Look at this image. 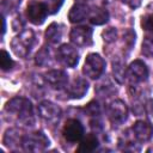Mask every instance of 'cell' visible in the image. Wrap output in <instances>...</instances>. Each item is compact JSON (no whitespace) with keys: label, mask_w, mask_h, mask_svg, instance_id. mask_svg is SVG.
Wrapping results in <instances>:
<instances>
[{"label":"cell","mask_w":153,"mask_h":153,"mask_svg":"<svg viewBox=\"0 0 153 153\" xmlns=\"http://www.w3.org/2000/svg\"><path fill=\"white\" fill-rule=\"evenodd\" d=\"M0 66L2 71H8L13 66V61L10 57V54L5 50H1V56H0Z\"/></svg>","instance_id":"21"},{"label":"cell","mask_w":153,"mask_h":153,"mask_svg":"<svg viewBox=\"0 0 153 153\" xmlns=\"http://www.w3.org/2000/svg\"><path fill=\"white\" fill-rule=\"evenodd\" d=\"M61 36H62V29L61 25L57 23H51L45 30V39L51 44L57 43L61 39Z\"/></svg>","instance_id":"17"},{"label":"cell","mask_w":153,"mask_h":153,"mask_svg":"<svg viewBox=\"0 0 153 153\" xmlns=\"http://www.w3.org/2000/svg\"><path fill=\"white\" fill-rule=\"evenodd\" d=\"M56 57L62 65H65L67 67H75L79 61L78 51L69 44H62L57 49Z\"/></svg>","instance_id":"8"},{"label":"cell","mask_w":153,"mask_h":153,"mask_svg":"<svg viewBox=\"0 0 153 153\" xmlns=\"http://www.w3.org/2000/svg\"><path fill=\"white\" fill-rule=\"evenodd\" d=\"M5 111L13 117L17 118V121L23 122L25 124L33 123V114H32V105L29 99L23 97H16L12 98L10 102H7L5 106Z\"/></svg>","instance_id":"1"},{"label":"cell","mask_w":153,"mask_h":153,"mask_svg":"<svg viewBox=\"0 0 153 153\" xmlns=\"http://www.w3.org/2000/svg\"><path fill=\"white\" fill-rule=\"evenodd\" d=\"M105 69V61L103 57L98 54H88L84 67H82V73L91 78V79H97L99 78Z\"/></svg>","instance_id":"3"},{"label":"cell","mask_w":153,"mask_h":153,"mask_svg":"<svg viewBox=\"0 0 153 153\" xmlns=\"http://www.w3.org/2000/svg\"><path fill=\"white\" fill-rule=\"evenodd\" d=\"M127 75H128V78L131 82H141V81L147 79L148 69H147L146 65L142 61L136 60V61L131 62L130 66L128 67Z\"/></svg>","instance_id":"11"},{"label":"cell","mask_w":153,"mask_h":153,"mask_svg":"<svg viewBox=\"0 0 153 153\" xmlns=\"http://www.w3.org/2000/svg\"><path fill=\"white\" fill-rule=\"evenodd\" d=\"M37 109H38L39 116L44 121H47L49 123H56L60 120L61 109L56 104H54L51 102L44 100V102H42V103L38 104V108Z\"/></svg>","instance_id":"7"},{"label":"cell","mask_w":153,"mask_h":153,"mask_svg":"<svg viewBox=\"0 0 153 153\" xmlns=\"http://www.w3.org/2000/svg\"><path fill=\"white\" fill-rule=\"evenodd\" d=\"M98 146V140L96 137V135L93 134H88L79 145L78 152H92L93 149H96Z\"/></svg>","instance_id":"18"},{"label":"cell","mask_w":153,"mask_h":153,"mask_svg":"<svg viewBox=\"0 0 153 153\" xmlns=\"http://www.w3.org/2000/svg\"><path fill=\"white\" fill-rule=\"evenodd\" d=\"M112 72H114V76L118 82H123L124 80V75H126V69L123 67V63L117 60L112 62Z\"/></svg>","instance_id":"19"},{"label":"cell","mask_w":153,"mask_h":153,"mask_svg":"<svg viewBox=\"0 0 153 153\" xmlns=\"http://www.w3.org/2000/svg\"><path fill=\"white\" fill-rule=\"evenodd\" d=\"M33 43H35V33L32 30L26 29L12 39L11 48L17 56L25 57L30 53Z\"/></svg>","instance_id":"2"},{"label":"cell","mask_w":153,"mask_h":153,"mask_svg":"<svg viewBox=\"0 0 153 153\" xmlns=\"http://www.w3.org/2000/svg\"><path fill=\"white\" fill-rule=\"evenodd\" d=\"M48 57H49V53L45 49H42L36 56V63L37 65H44L48 61Z\"/></svg>","instance_id":"25"},{"label":"cell","mask_w":153,"mask_h":153,"mask_svg":"<svg viewBox=\"0 0 153 153\" xmlns=\"http://www.w3.org/2000/svg\"><path fill=\"white\" fill-rule=\"evenodd\" d=\"M49 13L48 6L45 2L43 1H38V0H30L26 7V14H27V19L36 25L42 24L47 16Z\"/></svg>","instance_id":"4"},{"label":"cell","mask_w":153,"mask_h":153,"mask_svg":"<svg viewBox=\"0 0 153 153\" xmlns=\"http://www.w3.org/2000/svg\"><path fill=\"white\" fill-rule=\"evenodd\" d=\"M123 2L126 5H128L130 8H136L140 6L141 4V0H123Z\"/></svg>","instance_id":"26"},{"label":"cell","mask_w":153,"mask_h":153,"mask_svg":"<svg viewBox=\"0 0 153 153\" xmlns=\"http://www.w3.org/2000/svg\"><path fill=\"white\" fill-rule=\"evenodd\" d=\"M133 133H134V136L139 141L146 142V141H148L152 137V135H153V128L147 122L137 121L133 126Z\"/></svg>","instance_id":"13"},{"label":"cell","mask_w":153,"mask_h":153,"mask_svg":"<svg viewBox=\"0 0 153 153\" xmlns=\"http://www.w3.org/2000/svg\"><path fill=\"white\" fill-rule=\"evenodd\" d=\"M88 13H90V10L86 5L75 4L68 13V19L72 23H80L84 19H86V17H88Z\"/></svg>","instance_id":"15"},{"label":"cell","mask_w":153,"mask_h":153,"mask_svg":"<svg viewBox=\"0 0 153 153\" xmlns=\"http://www.w3.org/2000/svg\"><path fill=\"white\" fill-rule=\"evenodd\" d=\"M71 41L79 47L88 45L92 43V29L88 26H76L73 27L69 33Z\"/></svg>","instance_id":"9"},{"label":"cell","mask_w":153,"mask_h":153,"mask_svg":"<svg viewBox=\"0 0 153 153\" xmlns=\"http://www.w3.org/2000/svg\"><path fill=\"white\" fill-rule=\"evenodd\" d=\"M87 90H88L87 81L82 78H78L72 81V84L67 88V92L72 98H81L82 96H85Z\"/></svg>","instance_id":"14"},{"label":"cell","mask_w":153,"mask_h":153,"mask_svg":"<svg viewBox=\"0 0 153 153\" xmlns=\"http://www.w3.org/2000/svg\"><path fill=\"white\" fill-rule=\"evenodd\" d=\"M44 79L51 87L59 88V90L65 87L68 82V75L63 71H59V69L47 72L44 74Z\"/></svg>","instance_id":"12"},{"label":"cell","mask_w":153,"mask_h":153,"mask_svg":"<svg viewBox=\"0 0 153 153\" xmlns=\"http://www.w3.org/2000/svg\"><path fill=\"white\" fill-rule=\"evenodd\" d=\"M141 25L145 30L153 31V14H149V16H146L145 18H142Z\"/></svg>","instance_id":"24"},{"label":"cell","mask_w":153,"mask_h":153,"mask_svg":"<svg viewBox=\"0 0 153 153\" xmlns=\"http://www.w3.org/2000/svg\"><path fill=\"white\" fill-rule=\"evenodd\" d=\"M142 53L148 57H153V35L147 36L143 39V42H142Z\"/></svg>","instance_id":"20"},{"label":"cell","mask_w":153,"mask_h":153,"mask_svg":"<svg viewBox=\"0 0 153 153\" xmlns=\"http://www.w3.org/2000/svg\"><path fill=\"white\" fill-rule=\"evenodd\" d=\"M48 145H49V140L42 131L32 133L22 139V146L25 151H31V152L43 151Z\"/></svg>","instance_id":"5"},{"label":"cell","mask_w":153,"mask_h":153,"mask_svg":"<svg viewBox=\"0 0 153 153\" xmlns=\"http://www.w3.org/2000/svg\"><path fill=\"white\" fill-rule=\"evenodd\" d=\"M62 135L69 142H78L79 140H81L84 135L82 124L78 120L74 118L68 120L62 128Z\"/></svg>","instance_id":"6"},{"label":"cell","mask_w":153,"mask_h":153,"mask_svg":"<svg viewBox=\"0 0 153 153\" xmlns=\"http://www.w3.org/2000/svg\"><path fill=\"white\" fill-rule=\"evenodd\" d=\"M108 114H109V118L111 123L118 126L126 121L127 115H128V109H127V105L122 100H115L109 105Z\"/></svg>","instance_id":"10"},{"label":"cell","mask_w":153,"mask_h":153,"mask_svg":"<svg viewBox=\"0 0 153 153\" xmlns=\"http://www.w3.org/2000/svg\"><path fill=\"white\" fill-rule=\"evenodd\" d=\"M45 4L48 6L49 13H56L60 10V7L62 6L63 0H47Z\"/></svg>","instance_id":"22"},{"label":"cell","mask_w":153,"mask_h":153,"mask_svg":"<svg viewBox=\"0 0 153 153\" xmlns=\"http://www.w3.org/2000/svg\"><path fill=\"white\" fill-rule=\"evenodd\" d=\"M88 18H90V22L92 24H96V25H102L104 23L108 22L109 19V13L105 8H102V7H94L92 10H90V13H88Z\"/></svg>","instance_id":"16"},{"label":"cell","mask_w":153,"mask_h":153,"mask_svg":"<svg viewBox=\"0 0 153 153\" xmlns=\"http://www.w3.org/2000/svg\"><path fill=\"white\" fill-rule=\"evenodd\" d=\"M103 37H104V41H105V42L110 43V42H114V41L116 39L117 32H116V30H115L114 27H109L108 30H105V31L103 32Z\"/></svg>","instance_id":"23"}]
</instances>
